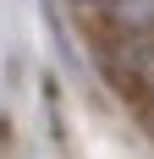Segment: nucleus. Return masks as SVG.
<instances>
[{
  "label": "nucleus",
  "mask_w": 154,
  "mask_h": 159,
  "mask_svg": "<svg viewBox=\"0 0 154 159\" xmlns=\"http://www.w3.org/2000/svg\"><path fill=\"white\" fill-rule=\"evenodd\" d=\"M110 39H154V0H116L105 11Z\"/></svg>",
  "instance_id": "obj_1"
},
{
  "label": "nucleus",
  "mask_w": 154,
  "mask_h": 159,
  "mask_svg": "<svg viewBox=\"0 0 154 159\" xmlns=\"http://www.w3.org/2000/svg\"><path fill=\"white\" fill-rule=\"evenodd\" d=\"M72 6H77V11H99V16H105L110 6H116V0H72Z\"/></svg>",
  "instance_id": "obj_2"
},
{
  "label": "nucleus",
  "mask_w": 154,
  "mask_h": 159,
  "mask_svg": "<svg viewBox=\"0 0 154 159\" xmlns=\"http://www.w3.org/2000/svg\"><path fill=\"white\" fill-rule=\"evenodd\" d=\"M138 115H143V126H149V137H154V99H143V104H138Z\"/></svg>",
  "instance_id": "obj_3"
}]
</instances>
